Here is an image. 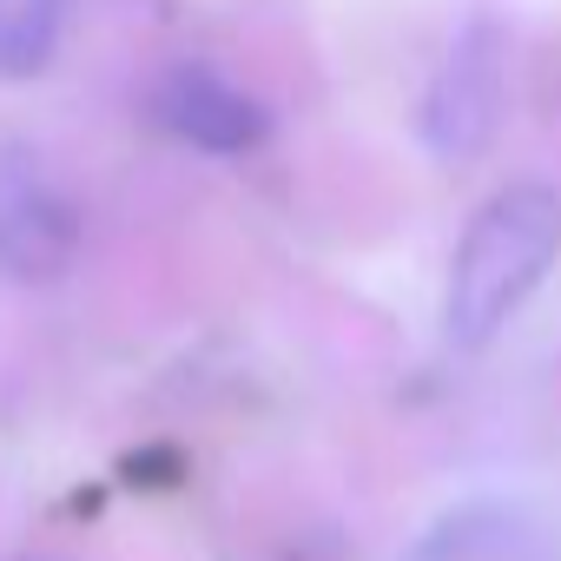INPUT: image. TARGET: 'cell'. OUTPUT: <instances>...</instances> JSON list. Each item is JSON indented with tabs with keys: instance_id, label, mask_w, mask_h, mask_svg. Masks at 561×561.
Listing matches in <instances>:
<instances>
[{
	"instance_id": "cell-1",
	"label": "cell",
	"mask_w": 561,
	"mask_h": 561,
	"mask_svg": "<svg viewBox=\"0 0 561 561\" xmlns=\"http://www.w3.org/2000/svg\"><path fill=\"white\" fill-rule=\"evenodd\" d=\"M561 257V192L548 179H508L476 205L456 238L449 285H443V331L456 351L495 344L515 311L541 291Z\"/></svg>"
},
{
	"instance_id": "cell-2",
	"label": "cell",
	"mask_w": 561,
	"mask_h": 561,
	"mask_svg": "<svg viewBox=\"0 0 561 561\" xmlns=\"http://www.w3.org/2000/svg\"><path fill=\"white\" fill-rule=\"evenodd\" d=\"M87 218L54 172V159L27 139H0V277L14 285H60L80 264Z\"/></svg>"
},
{
	"instance_id": "cell-3",
	"label": "cell",
	"mask_w": 561,
	"mask_h": 561,
	"mask_svg": "<svg viewBox=\"0 0 561 561\" xmlns=\"http://www.w3.org/2000/svg\"><path fill=\"white\" fill-rule=\"evenodd\" d=\"M502 106H508V41H502V27L489 14H476L449 41L436 80L423 93V139L443 159L482 152L495 139V126H502Z\"/></svg>"
},
{
	"instance_id": "cell-4",
	"label": "cell",
	"mask_w": 561,
	"mask_h": 561,
	"mask_svg": "<svg viewBox=\"0 0 561 561\" xmlns=\"http://www.w3.org/2000/svg\"><path fill=\"white\" fill-rule=\"evenodd\" d=\"M152 113L172 139L198 152H251L271 133V106L218 60H172L152 80Z\"/></svg>"
},
{
	"instance_id": "cell-5",
	"label": "cell",
	"mask_w": 561,
	"mask_h": 561,
	"mask_svg": "<svg viewBox=\"0 0 561 561\" xmlns=\"http://www.w3.org/2000/svg\"><path fill=\"white\" fill-rule=\"evenodd\" d=\"M397 561H561V522L522 495H469L443 508Z\"/></svg>"
},
{
	"instance_id": "cell-6",
	"label": "cell",
	"mask_w": 561,
	"mask_h": 561,
	"mask_svg": "<svg viewBox=\"0 0 561 561\" xmlns=\"http://www.w3.org/2000/svg\"><path fill=\"white\" fill-rule=\"evenodd\" d=\"M60 34H67V0H0V80L47 73Z\"/></svg>"
},
{
	"instance_id": "cell-7",
	"label": "cell",
	"mask_w": 561,
	"mask_h": 561,
	"mask_svg": "<svg viewBox=\"0 0 561 561\" xmlns=\"http://www.w3.org/2000/svg\"><path fill=\"white\" fill-rule=\"evenodd\" d=\"M21 561H60V554H21Z\"/></svg>"
}]
</instances>
